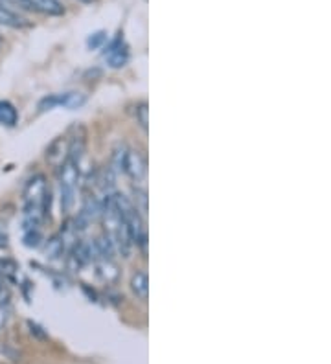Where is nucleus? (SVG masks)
Returning <instances> with one entry per match:
<instances>
[{
	"mask_svg": "<svg viewBox=\"0 0 331 364\" xmlns=\"http://www.w3.org/2000/svg\"><path fill=\"white\" fill-rule=\"evenodd\" d=\"M50 208V190L45 175H35L24 186L22 191V210H24V228H39Z\"/></svg>",
	"mask_w": 331,
	"mask_h": 364,
	"instance_id": "1",
	"label": "nucleus"
},
{
	"mask_svg": "<svg viewBox=\"0 0 331 364\" xmlns=\"http://www.w3.org/2000/svg\"><path fill=\"white\" fill-rule=\"evenodd\" d=\"M113 203L114 206H116V210H118L122 221H124L125 228L129 232L133 243H136V245H138V243H144V221H142L140 212L136 210V206L133 205L131 197H127V195L124 193H113Z\"/></svg>",
	"mask_w": 331,
	"mask_h": 364,
	"instance_id": "2",
	"label": "nucleus"
},
{
	"mask_svg": "<svg viewBox=\"0 0 331 364\" xmlns=\"http://www.w3.org/2000/svg\"><path fill=\"white\" fill-rule=\"evenodd\" d=\"M79 179V164L70 159H65L59 170V184H61V208L70 212L76 199V186Z\"/></svg>",
	"mask_w": 331,
	"mask_h": 364,
	"instance_id": "3",
	"label": "nucleus"
},
{
	"mask_svg": "<svg viewBox=\"0 0 331 364\" xmlns=\"http://www.w3.org/2000/svg\"><path fill=\"white\" fill-rule=\"evenodd\" d=\"M124 173H127L135 182H142L147 175V160L145 155L138 149H129L127 157H125V170Z\"/></svg>",
	"mask_w": 331,
	"mask_h": 364,
	"instance_id": "4",
	"label": "nucleus"
},
{
	"mask_svg": "<svg viewBox=\"0 0 331 364\" xmlns=\"http://www.w3.org/2000/svg\"><path fill=\"white\" fill-rule=\"evenodd\" d=\"M105 61H107L111 68H122L127 65V61H129V48H127L122 37H116L114 41H111V45L105 50Z\"/></svg>",
	"mask_w": 331,
	"mask_h": 364,
	"instance_id": "5",
	"label": "nucleus"
},
{
	"mask_svg": "<svg viewBox=\"0 0 331 364\" xmlns=\"http://www.w3.org/2000/svg\"><path fill=\"white\" fill-rule=\"evenodd\" d=\"M28 11H35L41 15L59 17L65 13V8L59 0H26Z\"/></svg>",
	"mask_w": 331,
	"mask_h": 364,
	"instance_id": "6",
	"label": "nucleus"
},
{
	"mask_svg": "<svg viewBox=\"0 0 331 364\" xmlns=\"http://www.w3.org/2000/svg\"><path fill=\"white\" fill-rule=\"evenodd\" d=\"M0 24L10 26V28H26V26H30V22L11 8L0 4Z\"/></svg>",
	"mask_w": 331,
	"mask_h": 364,
	"instance_id": "7",
	"label": "nucleus"
},
{
	"mask_svg": "<svg viewBox=\"0 0 331 364\" xmlns=\"http://www.w3.org/2000/svg\"><path fill=\"white\" fill-rule=\"evenodd\" d=\"M19 122V111L8 100H0V125L2 127H15Z\"/></svg>",
	"mask_w": 331,
	"mask_h": 364,
	"instance_id": "8",
	"label": "nucleus"
},
{
	"mask_svg": "<svg viewBox=\"0 0 331 364\" xmlns=\"http://www.w3.org/2000/svg\"><path fill=\"white\" fill-rule=\"evenodd\" d=\"M131 291L135 292L136 298L140 300H147V292H150V278L144 271H136L131 276Z\"/></svg>",
	"mask_w": 331,
	"mask_h": 364,
	"instance_id": "9",
	"label": "nucleus"
},
{
	"mask_svg": "<svg viewBox=\"0 0 331 364\" xmlns=\"http://www.w3.org/2000/svg\"><path fill=\"white\" fill-rule=\"evenodd\" d=\"M65 252V237L63 236H52L47 242V246H45V256L48 260H59Z\"/></svg>",
	"mask_w": 331,
	"mask_h": 364,
	"instance_id": "10",
	"label": "nucleus"
},
{
	"mask_svg": "<svg viewBox=\"0 0 331 364\" xmlns=\"http://www.w3.org/2000/svg\"><path fill=\"white\" fill-rule=\"evenodd\" d=\"M127 151H129V148L125 144L118 145V148L114 149L113 153V160H111V170L114 171V175H120L124 173L125 170V157H127Z\"/></svg>",
	"mask_w": 331,
	"mask_h": 364,
	"instance_id": "11",
	"label": "nucleus"
},
{
	"mask_svg": "<svg viewBox=\"0 0 331 364\" xmlns=\"http://www.w3.org/2000/svg\"><path fill=\"white\" fill-rule=\"evenodd\" d=\"M85 102H87V97H85V94H81V93L61 94V107L70 109V111L83 107V105H85Z\"/></svg>",
	"mask_w": 331,
	"mask_h": 364,
	"instance_id": "12",
	"label": "nucleus"
},
{
	"mask_svg": "<svg viewBox=\"0 0 331 364\" xmlns=\"http://www.w3.org/2000/svg\"><path fill=\"white\" fill-rule=\"evenodd\" d=\"M135 116H136V123H138L140 127L144 129V131H147V123H150V109H147V103L142 102L138 103L135 107Z\"/></svg>",
	"mask_w": 331,
	"mask_h": 364,
	"instance_id": "13",
	"label": "nucleus"
},
{
	"mask_svg": "<svg viewBox=\"0 0 331 364\" xmlns=\"http://www.w3.org/2000/svg\"><path fill=\"white\" fill-rule=\"evenodd\" d=\"M133 195H135V199L131 200H133V205L136 206V210L140 212V216L144 217L145 214H147V193H145V190H142V188H135Z\"/></svg>",
	"mask_w": 331,
	"mask_h": 364,
	"instance_id": "14",
	"label": "nucleus"
},
{
	"mask_svg": "<svg viewBox=\"0 0 331 364\" xmlns=\"http://www.w3.org/2000/svg\"><path fill=\"white\" fill-rule=\"evenodd\" d=\"M56 107H61V94H48L47 97H42L39 102V113H45V111Z\"/></svg>",
	"mask_w": 331,
	"mask_h": 364,
	"instance_id": "15",
	"label": "nucleus"
},
{
	"mask_svg": "<svg viewBox=\"0 0 331 364\" xmlns=\"http://www.w3.org/2000/svg\"><path fill=\"white\" fill-rule=\"evenodd\" d=\"M105 42H107V31L99 30L90 33V37L87 39V47L90 48V50H98V48L104 47Z\"/></svg>",
	"mask_w": 331,
	"mask_h": 364,
	"instance_id": "16",
	"label": "nucleus"
},
{
	"mask_svg": "<svg viewBox=\"0 0 331 364\" xmlns=\"http://www.w3.org/2000/svg\"><path fill=\"white\" fill-rule=\"evenodd\" d=\"M41 243V230L39 228H24V245L37 246Z\"/></svg>",
	"mask_w": 331,
	"mask_h": 364,
	"instance_id": "17",
	"label": "nucleus"
},
{
	"mask_svg": "<svg viewBox=\"0 0 331 364\" xmlns=\"http://www.w3.org/2000/svg\"><path fill=\"white\" fill-rule=\"evenodd\" d=\"M10 243V236H8V230H6L4 226L0 225V248H6Z\"/></svg>",
	"mask_w": 331,
	"mask_h": 364,
	"instance_id": "18",
	"label": "nucleus"
},
{
	"mask_svg": "<svg viewBox=\"0 0 331 364\" xmlns=\"http://www.w3.org/2000/svg\"><path fill=\"white\" fill-rule=\"evenodd\" d=\"M0 47H2V37H0Z\"/></svg>",
	"mask_w": 331,
	"mask_h": 364,
	"instance_id": "19",
	"label": "nucleus"
}]
</instances>
